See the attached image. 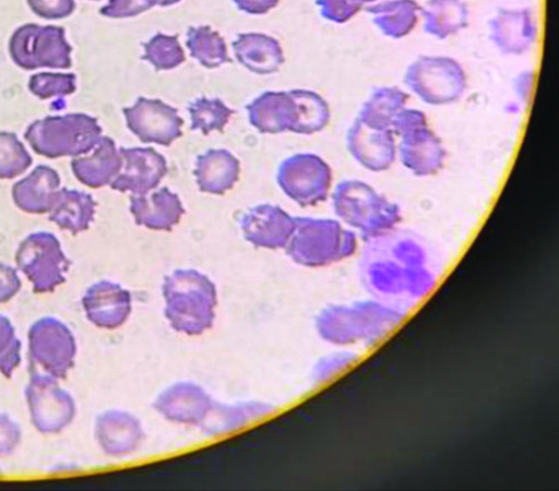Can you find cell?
I'll return each mask as SVG.
<instances>
[{
	"label": "cell",
	"instance_id": "1",
	"mask_svg": "<svg viewBox=\"0 0 559 491\" xmlns=\"http://www.w3.org/2000/svg\"><path fill=\"white\" fill-rule=\"evenodd\" d=\"M405 312L377 300L324 308L317 319V330L325 342L337 346L362 344L374 347L404 322Z\"/></svg>",
	"mask_w": 559,
	"mask_h": 491
},
{
	"label": "cell",
	"instance_id": "2",
	"mask_svg": "<svg viewBox=\"0 0 559 491\" xmlns=\"http://www.w3.org/2000/svg\"><path fill=\"white\" fill-rule=\"evenodd\" d=\"M163 291L165 314L176 331L198 335L212 326L217 295L206 276L195 271H177L166 277Z\"/></svg>",
	"mask_w": 559,
	"mask_h": 491
},
{
	"label": "cell",
	"instance_id": "3",
	"mask_svg": "<svg viewBox=\"0 0 559 491\" xmlns=\"http://www.w3.org/2000/svg\"><path fill=\"white\" fill-rule=\"evenodd\" d=\"M357 247L356 235L335 219L296 217L287 253L299 264L320 267L353 256Z\"/></svg>",
	"mask_w": 559,
	"mask_h": 491
},
{
	"label": "cell",
	"instance_id": "4",
	"mask_svg": "<svg viewBox=\"0 0 559 491\" xmlns=\"http://www.w3.org/2000/svg\"><path fill=\"white\" fill-rule=\"evenodd\" d=\"M336 214L365 240L389 235L401 221L400 207L361 181H345L333 195Z\"/></svg>",
	"mask_w": 559,
	"mask_h": 491
},
{
	"label": "cell",
	"instance_id": "5",
	"mask_svg": "<svg viewBox=\"0 0 559 491\" xmlns=\"http://www.w3.org/2000/svg\"><path fill=\"white\" fill-rule=\"evenodd\" d=\"M102 137L98 119L83 113L44 118L33 122L25 132L33 151L51 159L86 154Z\"/></svg>",
	"mask_w": 559,
	"mask_h": 491
},
{
	"label": "cell",
	"instance_id": "6",
	"mask_svg": "<svg viewBox=\"0 0 559 491\" xmlns=\"http://www.w3.org/2000/svg\"><path fill=\"white\" fill-rule=\"evenodd\" d=\"M10 53L20 68L28 71L72 67V48L64 28L58 26L27 24L20 27L10 40Z\"/></svg>",
	"mask_w": 559,
	"mask_h": 491
},
{
	"label": "cell",
	"instance_id": "7",
	"mask_svg": "<svg viewBox=\"0 0 559 491\" xmlns=\"http://www.w3.org/2000/svg\"><path fill=\"white\" fill-rule=\"evenodd\" d=\"M16 263L37 294L52 292L64 284L70 267L60 241L46 232L31 235L21 243Z\"/></svg>",
	"mask_w": 559,
	"mask_h": 491
},
{
	"label": "cell",
	"instance_id": "8",
	"mask_svg": "<svg viewBox=\"0 0 559 491\" xmlns=\"http://www.w3.org/2000/svg\"><path fill=\"white\" fill-rule=\"evenodd\" d=\"M277 184L301 207L328 200L333 185V170L321 157L297 154L280 165Z\"/></svg>",
	"mask_w": 559,
	"mask_h": 491
},
{
	"label": "cell",
	"instance_id": "9",
	"mask_svg": "<svg viewBox=\"0 0 559 491\" xmlns=\"http://www.w3.org/2000/svg\"><path fill=\"white\" fill-rule=\"evenodd\" d=\"M26 399L34 427L41 433H59L76 415L75 402L51 375L34 372L26 387Z\"/></svg>",
	"mask_w": 559,
	"mask_h": 491
},
{
	"label": "cell",
	"instance_id": "10",
	"mask_svg": "<svg viewBox=\"0 0 559 491\" xmlns=\"http://www.w3.org/2000/svg\"><path fill=\"white\" fill-rule=\"evenodd\" d=\"M32 360L56 379H64L74 366L75 338L70 328L52 318L37 321L28 333Z\"/></svg>",
	"mask_w": 559,
	"mask_h": 491
},
{
	"label": "cell",
	"instance_id": "11",
	"mask_svg": "<svg viewBox=\"0 0 559 491\" xmlns=\"http://www.w3.org/2000/svg\"><path fill=\"white\" fill-rule=\"evenodd\" d=\"M402 136L399 154L402 164L415 176L426 177L439 172L447 157L441 141L427 129L421 117L406 115L395 122Z\"/></svg>",
	"mask_w": 559,
	"mask_h": 491
},
{
	"label": "cell",
	"instance_id": "12",
	"mask_svg": "<svg viewBox=\"0 0 559 491\" xmlns=\"http://www.w3.org/2000/svg\"><path fill=\"white\" fill-rule=\"evenodd\" d=\"M122 111L129 130L144 144L169 147L182 137L183 120L178 110L159 99L142 97Z\"/></svg>",
	"mask_w": 559,
	"mask_h": 491
},
{
	"label": "cell",
	"instance_id": "13",
	"mask_svg": "<svg viewBox=\"0 0 559 491\" xmlns=\"http://www.w3.org/2000/svg\"><path fill=\"white\" fill-rule=\"evenodd\" d=\"M122 169L111 183L121 193L146 195L156 190L168 172L166 158L152 147L120 148Z\"/></svg>",
	"mask_w": 559,
	"mask_h": 491
},
{
	"label": "cell",
	"instance_id": "14",
	"mask_svg": "<svg viewBox=\"0 0 559 491\" xmlns=\"http://www.w3.org/2000/svg\"><path fill=\"white\" fill-rule=\"evenodd\" d=\"M245 238L255 247L286 248L295 230V218L282 207L269 204L249 209L241 219Z\"/></svg>",
	"mask_w": 559,
	"mask_h": 491
},
{
	"label": "cell",
	"instance_id": "15",
	"mask_svg": "<svg viewBox=\"0 0 559 491\" xmlns=\"http://www.w3.org/2000/svg\"><path fill=\"white\" fill-rule=\"evenodd\" d=\"M347 148L364 168L381 172L390 169L396 160L397 146L389 129H377L357 123L348 133Z\"/></svg>",
	"mask_w": 559,
	"mask_h": 491
},
{
	"label": "cell",
	"instance_id": "16",
	"mask_svg": "<svg viewBox=\"0 0 559 491\" xmlns=\"http://www.w3.org/2000/svg\"><path fill=\"white\" fill-rule=\"evenodd\" d=\"M82 302L87 320L106 330L122 326L131 312L130 292L110 282L93 285L85 292Z\"/></svg>",
	"mask_w": 559,
	"mask_h": 491
},
{
	"label": "cell",
	"instance_id": "17",
	"mask_svg": "<svg viewBox=\"0 0 559 491\" xmlns=\"http://www.w3.org/2000/svg\"><path fill=\"white\" fill-rule=\"evenodd\" d=\"M130 212L136 226L167 232L179 225L186 213L179 196L167 188L151 195L131 196Z\"/></svg>",
	"mask_w": 559,
	"mask_h": 491
},
{
	"label": "cell",
	"instance_id": "18",
	"mask_svg": "<svg viewBox=\"0 0 559 491\" xmlns=\"http://www.w3.org/2000/svg\"><path fill=\"white\" fill-rule=\"evenodd\" d=\"M247 109L250 123L261 133L295 132L298 113L292 92L265 93Z\"/></svg>",
	"mask_w": 559,
	"mask_h": 491
},
{
	"label": "cell",
	"instance_id": "19",
	"mask_svg": "<svg viewBox=\"0 0 559 491\" xmlns=\"http://www.w3.org/2000/svg\"><path fill=\"white\" fill-rule=\"evenodd\" d=\"M96 436L107 455L124 457L134 453L142 443L143 428L127 412L109 411L98 417Z\"/></svg>",
	"mask_w": 559,
	"mask_h": 491
},
{
	"label": "cell",
	"instance_id": "20",
	"mask_svg": "<svg viewBox=\"0 0 559 491\" xmlns=\"http://www.w3.org/2000/svg\"><path fill=\"white\" fill-rule=\"evenodd\" d=\"M61 178L57 170L48 166L36 167L24 180L13 188L16 206L29 214H45L52 211Z\"/></svg>",
	"mask_w": 559,
	"mask_h": 491
},
{
	"label": "cell",
	"instance_id": "21",
	"mask_svg": "<svg viewBox=\"0 0 559 491\" xmlns=\"http://www.w3.org/2000/svg\"><path fill=\"white\" fill-rule=\"evenodd\" d=\"M95 148L91 156L72 160L71 167L80 183L90 189H102L116 180L122 169L123 158L109 137L103 136Z\"/></svg>",
	"mask_w": 559,
	"mask_h": 491
},
{
	"label": "cell",
	"instance_id": "22",
	"mask_svg": "<svg viewBox=\"0 0 559 491\" xmlns=\"http://www.w3.org/2000/svg\"><path fill=\"white\" fill-rule=\"evenodd\" d=\"M240 160L225 149H211L197 160L194 175L203 193L224 195L239 182Z\"/></svg>",
	"mask_w": 559,
	"mask_h": 491
},
{
	"label": "cell",
	"instance_id": "23",
	"mask_svg": "<svg viewBox=\"0 0 559 491\" xmlns=\"http://www.w3.org/2000/svg\"><path fill=\"white\" fill-rule=\"evenodd\" d=\"M233 50L245 68L259 75L273 74L286 62L282 44L261 33L239 35L233 43Z\"/></svg>",
	"mask_w": 559,
	"mask_h": 491
},
{
	"label": "cell",
	"instance_id": "24",
	"mask_svg": "<svg viewBox=\"0 0 559 491\" xmlns=\"http://www.w3.org/2000/svg\"><path fill=\"white\" fill-rule=\"evenodd\" d=\"M414 91L425 99L440 104L453 100L462 91L461 73L447 63H426L409 75Z\"/></svg>",
	"mask_w": 559,
	"mask_h": 491
},
{
	"label": "cell",
	"instance_id": "25",
	"mask_svg": "<svg viewBox=\"0 0 559 491\" xmlns=\"http://www.w3.org/2000/svg\"><path fill=\"white\" fill-rule=\"evenodd\" d=\"M169 420L178 423H198L210 406L209 396L197 385L178 384L167 390L156 404Z\"/></svg>",
	"mask_w": 559,
	"mask_h": 491
},
{
	"label": "cell",
	"instance_id": "26",
	"mask_svg": "<svg viewBox=\"0 0 559 491\" xmlns=\"http://www.w3.org/2000/svg\"><path fill=\"white\" fill-rule=\"evenodd\" d=\"M97 202L84 192L62 189L51 211L50 220L66 231L76 236L88 230L95 219Z\"/></svg>",
	"mask_w": 559,
	"mask_h": 491
},
{
	"label": "cell",
	"instance_id": "27",
	"mask_svg": "<svg viewBox=\"0 0 559 491\" xmlns=\"http://www.w3.org/2000/svg\"><path fill=\"white\" fill-rule=\"evenodd\" d=\"M415 267L417 266H405L392 256L378 259L366 266L365 280L368 288L380 297L407 298L408 284Z\"/></svg>",
	"mask_w": 559,
	"mask_h": 491
},
{
	"label": "cell",
	"instance_id": "28",
	"mask_svg": "<svg viewBox=\"0 0 559 491\" xmlns=\"http://www.w3.org/2000/svg\"><path fill=\"white\" fill-rule=\"evenodd\" d=\"M191 57L206 69L231 62L225 39L211 26L190 27L186 40Z\"/></svg>",
	"mask_w": 559,
	"mask_h": 491
},
{
	"label": "cell",
	"instance_id": "29",
	"mask_svg": "<svg viewBox=\"0 0 559 491\" xmlns=\"http://www.w3.org/2000/svg\"><path fill=\"white\" fill-rule=\"evenodd\" d=\"M297 106L298 119L295 133L298 135H312L330 121L328 104L318 95L306 91L292 92Z\"/></svg>",
	"mask_w": 559,
	"mask_h": 491
},
{
	"label": "cell",
	"instance_id": "30",
	"mask_svg": "<svg viewBox=\"0 0 559 491\" xmlns=\"http://www.w3.org/2000/svg\"><path fill=\"white\" fill-rule=\"evenodd\" d=\"M144 49L143 60L154 65L156 71L174 70L186 61L178 35L158 33L144 44Z\"/></svg>",
	"mask_w": 559,
	"mask_h": 491
},
{
	"label": "cell",
	"instance_id": "31",
	"mask_svg": "<svg viewBox=\"0 0 559 491\" xmlns=\"http://www.w3.org/2000/svg\"><path fill=\"white\" fill-rule=\"evenodd\" d=\"M189 111L192 118V130H200L204 136L213 131L223 132L235 111L221 99L201 98L194 101Z\"/></svg>",
	"mask_w": 559,
	"mask_h": 491
},
{
	"label": "cell",
	"instance_id": "32",
	"mask_svg": "<svg viewBox=\"0 0 559 491\" xmlns=\"http://www.w3.org/2000/svg\"><path fill=\"white\" fill-rule=\"evenodd\" d=\"M33 159L13 132L0 131V180H13L25 172Z\"/></svg>",
	"mask_w": 559,
	"mask_h": 491
},
{
	"label": "cell",
	"instance_id": "33",
	"mask_svg": "<svg viewBox=\"0 0 559 491\" xmlns=\"http://www.w3.org/2000/svg\"><path fill=\"white\" fill-rule=\"evenodd\" d=\"M28 87L41 100L66 97L75 93L76 76L72 73H38L31 77Z\"/></svg>",
	"mask_w": 559,
	"mask_h": 491
},
{
	"label": "cell",
	"instance_id": "34",
	"mask_svg": "<svg viewBox=\"0 0 559 491\" xmlns=\"http://www.w3.org/2000/svg\"><path fill=\"white\" fill-rule=\"evenodd\" d=\"M22 344L11 321L0 314V372L12 378L20 367Z\"/></svg>",
	"mask_w": 559,
	"mask_h": 491
},
{
	"label": "cell",
	"instance_id": "35",
	"mask_svg": "<svg viewBox=\"0 0 559 491\" xmlns=\"http://www.w3.org/2000/svg\"><path fill=\"white\" fill-rule=\"evenodd\" d=\"M357 362H359V355L354 351L345 350L324 357L316 368V380L319 382L330 381L350 370Z\"/></svg>",
	"mask_w": 559,
	"mask_h": 491
},
{
	"label": "cell",
	"instance_id": "36",
	"mask_svg": "<svg viewBox=\"0 0 559 491\" xmlns=\"http://www.w3.org/2000/svg\"><path fill=\"white\" fill-rule=\"evenodd\" d=\"M402 103V97L397 94H386L381 96L376 103H372L365 113V123L368 127L377 129H388L393 115Z\"/></svg>",
	"mask_w": 559,
	"mask_h": 491
},
{
	"label": "cell",
	"instance_id": "37",
	"mask_svg": "<svg viewBox=\"0 0 559 491\" xmlns=\"http://www.w3.org/2000/svg\"><path fill=\"white\" fill-rule=\"evenodd\" d=\"M155 7H159V0H109L100 14L108 19H130L143 14Z\"/></svg>",
	"mask_w": 559,
	"mask_h": 491
},
{
	"label": "cell",
	"instance_id": "38",
	"mask_svg": "<svg viewBox=\"0 0 559 491\" xmlns=\"http://www.w3.org/2000/svg\"><path fill=\"white\" fill-rule=\"evenodd\" d=\"M29 9L45 20H62L75 11L74 0H27Z\"/></svg>",
	"mask_w": 559,
	"mask_h": 491
},
{
	"label": "cell",
	"instance_id": "39",
	"mask_svg": "<svg viewBox=\"0 0 559 491\" xmlns=\"http://www.w3.org/2000/svg\"><path fill=\"white\" fill-rule=\"evenodd\" d=\"M391 256L405 266H419L427 264V254L424 248L412 240H400L391 249Z\"/></svg>",
	"mask_w": 559,
	"mask_h": 491
},
{
	"label": "cell",
	"instance_id": "40",
	"mask_svg": "<svg viewBox=\"0 0 559 491\" xmlns=\"http://www.w3.org/2000/svg\"><path fill=\"white\" fill-rule=\"evenodd\" d=\"M22 439L20 427L5 414H0V457L15 452Z\"/></svg>",
	"mask_w": 559,
	"mask_h": 491
},
{
	"label": "cell",
	"instance_id": "41",
	"mask_svg": "<svg viewBox=\"0 0 559 491\" xmlns=\"http://www.w3.org/2000/svg\"><path fill=\"white\" fill-rule=\"evenodd\" d=\"M22 283L13 267L0 263V303L14 298L21 290Z\"/></svg>",
	"mask_w": 559,
	"mask_h": 491
},
{
	"label": "cell",
	"instance_id": "42",
	"mask_svg": "<svg viewBox=\"0 0 559 491\" xmlns=\"http://www.w3.org/2000/svg\"><path fill=\"white\" fill-rule=\"evenodd\" d=\"M238 9L252 15H263L275 9L280 0H235Z\"/></svg>",
	"mask_w": 559,
	"mask_h": 491
},
{
	"label": "cell",
	"instance_id": "43",
	"mask_svg": "<svg viewBox=\"0 0 559 491\" xmlns=\"http://www.w3.org/2000/svg\"><path fill=\"white\" fill-rule=\"evenodd\" d=\"M181 0H159V7L168 8L178 4Z\"/></svg>",
	"mask_w": 559,
	"mask_h": 491
},
{
	"label": "cell",
	"instance_id": "44",
	"mask_svg": "<svg viewBox=\"0 0 559 491\" xmlns=\"http://www.w3.org/2000/svg\"><path fill=\"white\" fill-rule=\"evenodd\" d=\"M93 2H96V0H93Z\"/></svg>",
	"mask_w": 559,
	"mask_h": 491
}]
</instances>
